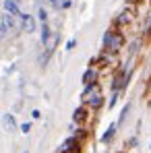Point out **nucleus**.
I'll list each match as a JSON object with an SVG mask.
<instances>
[{
  "mask_svg": "<svg viewBox=\"0 0 151 153\" xmlns=\"http://www.w3.org/2000/svg\"><path fill=\"white\" fill-rule=\"evenodd\" d=\"M85 100H87V102L91 103L93 108H97V105H101V95H100V91H95V93H93L91 97H85Z\"/></svg>",
  "mask_w": 151,
  "mask_h": 153,
  "instance_id": "5",
  "label": "nucleus"
},
{
  "mask_svg": "<svg viewBox=\"0 0 151 153\" xmlns=\"http://www.w3.org/2000/svg\"><path fill=\"white\" fill-rule=\"evenodd\" d=\"M95 76H97V73H95V71H93V68H89V71H87V73H85V75H83V81H85V83H87V85H91V83H93V79H95Z\"/></svg>",
  "mask_w": 151,
  "mask_h": 153,
  "instance_id": "6",
  "label": "nucleus"
},
{
  "mask_svg": "<svg viewBox=\"0 0 151 153\" xmlns=\"http://www.w3.org/2000/svg\"><path fill=\"white\" fill-rule=\"evenodd\" d=\"M2 122H4V126L8 128V130H13V128H15V118H13L10 114H6V116L2 118Z\"/></svg>",
  "mask_w": 151,
  "mask_h": 153,
  "instance_id": "7",
  "label": "nucleus"
},
{
  "mask_svg": "<svg viewBox=\"0 0 151 153\" xmlns=\"http://www.w3.org/2000/svg\"><path fill=\"white\" fill-rule=\"evenodd\" d=\"M128 19H130V17H128V13H124V15H122V17H120V19H118V21H120V23H126V21H128Z\"/></svg>",
  "mask_w": 151,
  "mask_h": 153,
  "instance_id": "12",
  "label": "nucleus"
},
{
  "mask_svg": "<svg viewBox=\"0 0 151 153\" xmlns=\"http://www.w3.org/2000/svg\"><path fill=\"white\" fill-rule=\"evenodd\" d=\"M50 2H58V0H50Z\"/></svg>",
  "mask_w": 151,
  "mask_h": 153,
  "instance_id": "15",
  "label": "nucleus"
},
{
  "mask_svg": "<svg viewBox=\"0 0 151 153\" xmlns=\"http://www.w3.org/2000/svg\"><path fill=\"white\" fill-rule=\"evenodd\" d=\"M122 35L120 33H112V31H108L106 33V37H103V46L108 48V50H118V48H122Z\"/></svg>",
  "mask_w": 151,
  "mask_h": 153,
  "instance_id": "1",
  "label": "nucleus"
},
{
  "mask_svg": "<svg viewBox=\"0 0 151 153\" xmlns=\"http://www.w3.org/2000/svg\"><path fill=\"white\" fill-rule=\"evenodd\" d=\"M48 35H50V31H48V25L44 23V31H42V42H44V44L48 42Z\"/></svg>",
  "mask_w": 151,
  "mask_h": 153,
  "instance_id": "8",
  "label": "nucleus"
},
{
  "mask_svg": "<svg viewBox=\"0 0 151 153\" xmlns=\"http://www.w3.org/2000/svg\"><path fill=\"white\" fill-rule=\"evenodd\" d=\"M85 118V110H77L75 112V120H83Z\"/></svg>",
  "mask_w": 151,
  "mask_h": 153,
  "instance_id": "10",
  "label": "nucleus"
},
{
  "mask_svg": "<svg viewBox=\"0 0 151 153\" xmlns=\"http://www.w3.org/2000/svg\"><path fill=\"white\" fill-rule=\"evenodd\" d=\"M23 29H25L27 33L35 31V19L31 15H23Z\"/></svg>",
  "mask_w": 151,
  "mask_h": 153,
  "instance_id": "3",
  "label": "nucleus"
},
{
  "mask_svg": "<svg viewBox=\"0 0 151 153\" xmlns=\"http://www.w3.org/2000/svg\"><path fill=\"white\" fill-rule=\"evenodd\" d=\"M0 25L4 27L6 31H13V29H15V19H13V15H8V13L2 15V23H0Z\"/></svg>",
  "mask_w": 151,
  "mask_h": 153,
  "instance_id": "4",
  "label": "nucleus"
},
{
  "mask_svg": "<svg viewBox=\"0 0 151 153\" xmlns=\"http://www.w3.org/2000/svg\"><path fill=\"white\" fill-rule=\"evenodd\" d=\"M4 10L8 13V15H21L19 13V4H17V0H4Z\"/></svg>",
  "mask_w": 151,
  "mask_h": 153,
  "instance_id": "2",
  "label": "nucleus"
},
{
  "mask_svg": "<svg viewBox=\"0 0 151 153\" xmlns=\"http://www.w3.org/2000/svg\"><path fill=\"white\" fill-rule=\"evenodd\" d=\"M21 130H23V132H29V130H31V124H27V122H25V124L21 126Z\"/></svg>",
  "mask_w": 151,
  "mask_h": 153,
  "instance_id": "14",
  "label": "nucleus"
},
{
  "mask_svg": "<svg viewBox=\"0 0 151 153\" xmlns=\"http://www.w3.org/2000/svg\"><path fill=\"white\" fill-rule=\"evenodd\" d=\"M114 130H116V126H114V124H112V126L108 128V132H106V134H103V141H108V139H110V137H112V134H114Z\"/></svg>",
  "mask_w": 151,
  "mask_h": 153,
  "instance_id": "9",
  "label": "nucleus"
},
{
  "mask_svg": "<svg viewBox=\"0 0 151 153\" xmlns=\"http://www.w3.org/2000/svg\"><path fill=\"white\" fill-rule=\"evenodd\" d=\"M4 35H6V29H4V27L0 25V42H2V39H4Z\"/></svg>",
  "mask_w": 151,
  "mask_h": 153,
  "instance_id": "13",
  "label": "nucleus"
},
{
  "mask_svg": "<svg viewBox=\"0 0 151 153\" xmlns=\"http://www.w3.org/2000/svg\"><path fill=\"white\" fill-rule=\"evenodd\" d=\"M37 15H39V19L46 23V17H48V15H46V10H44V8H39V13H37Z\"/></svg>",
  "mask_w": 151,
  "mask_h": 153,
  "instance_id": "11",
  "label": "nucleus"
}]
</instances>
